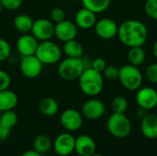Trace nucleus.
<instances>
[{
	"label": "nucleus",
	"instance_id": "obj_1",
	"mask_svg": "<svg viewBox=\"0 0 157 156\" xmlns=\"http://www.w3.org/2000/svg\"><path fill=\"white\" fill-rule=\"evenodd\" d=\"M117 36L121 43L129 48L143 46L146 42L148 30L142 21L128 19L119 26Z\"/></svg>",
	"mask_w": 157,
	"mask_h": 156
},
{
	"label": "nucleus",
	"instance_id": "obj_2",
	"mask_svg": "<svg viewBox=\"0 0 157 156\" xmlns=\"http://www.w3.org/2000/svg\"><path fill=\"white\" fill-rule=\"evenodd\" d=\"M79 87L81 91L88 97H96L99 95L104 86V77L101 73L87 67L84 70L78 78Z\"/></svg>",
	"mask_w": 157,
	"mask_h": 156
},
{
	"label": "nucleus",
	"instance_id": "obj_3",
	"mask_svg": "<svg viewBox=\"0 0 157 156\" xmlns=\"http://www.w3.org/2000/svg\"><path fill=\"white\" fill-rule=\"evenodd\" d=\"M118 79L125 89L129 91H137L142 87L144 75L138 66L129 63L120 68Z\"/></svg>",
	"mask_w": 157,
	"mask_h": 156
},
{
	"label": "nucleus",
	"instance_id": "obj_4",
	"mask_svg": "<svg viewBox=\"0 0 157 156\" xmlns=\"http://www.w3.org/2000/svg\"><path fill=\"white\" fill-rule=\"evenodd\" d=\"M107 129L113 137L123 139L130 135L132 131V123L124 113L113 112L108 119Z\"/></svg>",
	"mask_w": 157,
	"mask_h": 156
},
{
	"label": "nucleus",
	"instance_id": "obj_5",
	"mask_svg": "<svg viewBox=\"0 0 157 156\" xmlns=\"http://www.w3.org/2000/svg\"><path fill=\"white\" fill-rule=\"evenodd\" d=\"M86 68V66L82 58L67 57L59 63L58 74L63 79L73 81L78 79Z\"/></svg>",
	"mask_w": 157,
	"mask_h": 156
},
{
	"label": "nucleus",
	"instance_id": "obj_6",
	"mask_svg": "<svg viewBox=\"0 0 157 156\" xmlns=\"http://www.w3.org/2000/svg\"><path fill=\"white\" fill-rule=\"evenodd\" d=\"M35 55L43 64H53L60 61L62 50L51 40H43L39 43Z\"/></svg>",
	"mask_w": 157,
	"mask_h": 156
},
{
	"label": "nucleus",
	"instance_id": "obj_7",
	"mask_svg": "<svg viewBox=\"0 0 157 156\" xmlns=\"http://www.w3.org/2000/svg\"><path fill=\"white\" fill-rule=\"evenodd\" d=\"M31 34L38 40H49L54 36V24L50 19L38 18L33 21Z\"/></svg>",
	"mask_w": 157,
	"mask_h": 156
},
{
	"label": "nucleus",
	"instance_id": "obj_8",
	"mask_svg": "<svg viewBox=\"0 0 157 156\" xmlns=\"http://www.w3.org/2000/svg\"><path fill=\"white\" fill-rule=\"evenodd\" d=\"M75 138L69 132L59 134L54 142L52 147L58 156H68L75 152Z\"/></svg>",
	"mask_w": 157,
	"mask_h": 156
},
{
	"label": "nucleus",
	"instance_id": "obj_9",
	"mask_svg": "<svg viewBox=\"0 0 157 156\" xmlns=\"http://www.w3.org/2000/svg\"><path fill=\"white\" fill-rule=\"evenodd\" d=\"M136 102L138 107L151 110L157 107V90L151 86H142L137 90Z\"/></svg>",
	"mask_w": 157,
	"mask_h": 156
},
{
	"label": "nucleus",
	"instance_id": "obj_10",
	"mask_svg": "<svg viewBox=\"0 0 157 156\" xmlns=\"http://www.w3.org/2000/svg\"><path fill=\"white\" fill-rule=\"evenodd\" d=\"M83 115L76 109L67 108L63 111L60 117L62 126L68 131H76L83 125Z\"/></svg>",
	"mask_w": 157,
	"mask_h": 156
},
{
	"label": "nucleus",
	"instance_id": "obj_11",
	"mask_svg": "<svg viewBox=\"0 0 157 156\" xmlns=\"http://www.w3.org/2000/svg\"><path fill=\"white\" fill-rule=\"evenodd\" d=\"M43 63L37 58V56L29 55L23 56L20 62V72L27 78H36L42 71Z\"/></svg>",
	"mask_w": 157,
	"mask_h": 156
},
{
	"label": "nucleus",
	"instance_id": "obj_12",
	"mask_svg": "<svg viewBox=\"0 0 157 156\" xmlns=\"http://www.w3.org/2000/svg\"><path fill=\"white\" fill-rule=\"evenodd\" d=\"M106 112V108L104 103L95 97L86 100L81 108V113L84 118L91 120L100 119Z\"/></svg>",
	"mask_w": 157,
	"mask_h": 156
},
{
	"label": "nucleus",
	"instance_id": "obj_13",
	"mask_svg": "<svg viewBox=\"0 0 157 156\" xmlns=\"http://www.w3.org/2000/svg\"><path fill=\"white\" fill-rule=\"evenodd\" d=\"M94 28L96 34L103 40H110L118 35L119 26L115 20L109 17L97 20Z\"/></svg>",
	"mask_w": 157,
	"mask_h": 156
},
{
	"label": "nucleus",
	"instance_id": "obj_14",
	"mask_svg": "<svg viewBox=\"0 0 157 156\" xmlns=\"http://www.w3.org/2000/svg\"><path fill=\"white\" fill-rule=\"evenodd\" d=\"M76 35L77 26L71 20L64 19L54 25V36L63 42L75 39Z\"/></svg>",
	"mask_w": 157,
	"mask_h": 156
},
{
	"label": "nucleus",
	"instance_id": "obj_15",
	"mask_svg": "<svg viewBox=\"0 0 157 156\" xmlns=\"http://www.w3.org/2000/svg\"><path fill=\"white\" fill-rule=\"evenodd\" d=\"M38 45V40L32 34L29 33L22 34L17 40V50L22 57L34 55Z\"/></svg>",
	"mask_w": 157,
	"mask_h": 156
},
{
	"label": "nucleus",
	"instance_id": "obj_16",
	"mask_svg": "<svg viewBox=\"0 0 157 156\" xmlns=\"http://www.w3.org/2000/svg\"><path fill=\"white\" fill-rule=\"evenodd\" d=\"M97 144L94 139L86 134H83L75 138V152L82 156H91L96 154Z\"/></svg>",
	"mask_w": 157,
	"mask_h": 156
},
{
	"label": "nucleus",
	"instance_id": "obj_17",
	"mask_svg": "<svg viewBox=\"0 0 157 156\" xmlns=\"http://www.w3.org/2000/svg\"><path fill=\"white\" fill-rule=\"evenodd\" d=\"M143 135L149 140L157 139V115L155 113H147L142 120L140 124Z\"/></svg>",
	"mask_w": 157,
	"mask_h": 156
},
{
	"label": "nucleus",
	"instance_id": "obj_18",
	"mask_svg": "<svg viewBox=\"0 0 157 156\" xmlns=\"http://www.w3.org/2000/svg\"><path fill=\"white\" fill-rule=\"evenodd\" d=\"M97 22L96 13L93 11L86 8L83 6V8H80L75 17V25L83 29H88L95 26Z\"/></svg>",
	"mask_w": 157,
	"mask_h": 156
},
{
	"label": "nucleus",
	"instance_id": "obj_19",
	"mask_svg": "<svg viewBox=\"0 0 157 156\" xmlns=\"http://www.w3.org/2000/svg\"><path fill=\"white\" fill-rule=\"evenodd\" d=\"M18 98L15 92L9 89L0 91V112L14 109L17 105Z\"/></svg>",
	"mask_w": 157,
	"mask_h": 156
},
{
	"label": "nucleus",
	"instance_id": "obj_20",
	"mask_svg": "<svg viewBox=\"0 0 157 156\" xmlns=\"http://www.w3.org/2000/svg\"><path fill=\"white\" fill-rule=\"evenodd\" d=\"M39 109L42 115L46 117H53L59 111V104L53 97H46L39 102Z\"/></svg>",
	"mask_w": 157,
	"mask_h": 156
},
{
	"label": "nucleus",
	"instance_id": "obj_21",
	"mask_svg": "<svg viewBox=\"0 0 157 156\" xmlns=\"http://www.w3.org/2000/svg\"><path fill=\"white\" fill-rule=\"evenodd\" d=\"M33 21L34 20L29 15L19 14L14 17L13 25L17 31L24 34V33H29V31H31Z\"/></svg>",
	"mask_w": 157,
	"mask_h": 156
},
{
	"label": "nucleus",
	"instance_id": "obj_22",
	"mask_svg": "<svg viewBox=\"0 0 157 156\" xmlns=\"http://www.w3.org/2000/svg\"><path fill=\"white\" fill-rule=\"evenodd\" d=\"M63 50L67 57H72V58H82L84 52L82 44L75 39L65 41Z\"/></svg>",
	"mask_w": 157,
	"mask_h": 156
},
{
	"label": "nucleus",
	"instance_id": "obj_23",
	"mask_svg": "<svg viewBox=\"0 0 157 156\" xmlns=\"http://www.w3.org/2000/svg\"><path fill=\"white\" fill-rule=\"evenodd\" d=\"M52 146L51 138L46 134H39L33 140V150L40 154L48 153Z\"/></svg>",
	"mask_w": 157,
	"mask_h": 156
},
{
	"label": "nucleus",
	"instance_id": "obj_24",
	"mask_svg": "<svg viewBox=\"0 0 157 156\" xmlns=\"http://www.w3.org/2000/svg\"><path fill=\"white\" fill-rule=\"evenodd\" d=\"M146 57V53L143 46L132 47L128 52V61L130 64L134 66H139L144 63Z\"/></svg>",
	"mask_w": 157,
	"mask_h": 156
},
{
	"label": "nucleus",
	"instance_id": "obj_25",
	"mask_svg": "<svg viewBox=\"0 0 157 156\" xmlns=\"http://www.w3.org/2000/svg\"><path fill=\"white\" fill-rule=\"evenodd\" d=\"M83 6L93 11L94 13H101L107 10L111 0H81Z\"/></svg>",
	"mask_w": 157,
	"mask_h": 156
},
{
	"label": "nucleus",
	"instance_id": "obj_26",
	"mask_svg": "<svg viewBox=\"0 0 157 156\" xmlns=\"http://www.w3.org/2000/svg\"><path fill=\"white\" fill-rule=\"evenodd\" d=\"M17 120H18L17 114L13 109L2 112L1 117H0V122L10 130L17 125Z\"/></svg>",
	"mask_w": 157,
	"mask_h": 156
},
{
	"label": "nucleus",
	"instance_id": "obj_27",
	"mask_svg": "<svg viewBox=\"0 0 157 156\" xmlns=\"http://www.w3.org/2000/svg\"><path fill=\"white\" fill-rule=\"evenodd\" d=\"M128 100L122 96H117L111 102V108L115 113H125L128 109Z\"/></svg>",
	"mask_w": 157,
	"mask_h": 156
},
{
	"label": "nucleus",
	"instance_id": "obj_28",
	"mask_svg": "<svg viewBox=\"0 0 157 156\" xmlns=\"http://www.w3.org/2000/svg\"><path fill=\"white\" fill-rule=\"evenodd\" d=\"M144 11L150 18L157 20V0H146L144 3Z\"/></svg>",
	"mask_w": 157,
	"mask_h": 156
},
{
	"label": "nucleus",
	"instance_id": "obj_29",
	"mask_svg": "<svg viewBox=\"0 0 157 156\" xmlns=\"http://www.w3.org/2000/svg\"><path fill=\"white\" fill-rule=\"evenodd\" d=\"M119 73H120V68H118L117 66L107 65L101 74L105 79L112 81V80H116L119 78Z\"/></svg>",
	"mask_w": 157,
	"mask_h": 156
},
{
	"label": "nucleus",
	"instance_id": "obj_30",
	"mask_svg": "<svg viewBox=\"0 0 157 156\" xmlns=\"http://www.w3.org/2000/svg\"><path fill=\"white\" fill-rule=\"evenodd\" d=\"M11 54V46L9 42L3 39L0 38V62H4L9 58Z\"/></svg>",
	"mask_w": 157,
	"mask_h": 156
},
{
	"label": "nucleus",
	"instance_id": "obj_31",
	"mask_svg": "<svg viewBox=\"0 0 157 156\" xmlns=\"http://www.w3.org/2000/svg\"><path fill=\"white\" fill-rule=\"evenodd\" d=\"M51 20L55 24L65 19V11L62 7H54L50 14Z\"/></svg>",
	"mask_w": 157,
	"mask_h": 156
},
{
	"label": "nucleus",
	"instance_id": "obj_32",
	"mask_svg": "<svg viewBox=\"0 0 157 156\" xmlns=\"http://www.w3.org/2000/svg\"><path fill=\"white\" fill-rule=\"evenodd\" d=\"M145 75L150 82L157 84V63L148 65L145 71Z\"/></svg>",
	"mask_w": 157,
	"mask_h": 156
},
{
	"label": "nucleus",
	"instance_id": "obj_33",
	"mask_svg": "<svg viewBox=\"0 0 157 156\" xmlns=\"http://www.w3.org/2000/svg\"><path fill=\"white\" fill-rule=\"evenodd\" d=\"M22 1L23 0H0L3 7L10 11L18 9L22 5Z\"/></svg>",
	"mask_w": 157,
	"mask_h": 156
},
{
	"label": "nucleus",
	"instance_id": "obj_34",
	"mask_svg": "<svg viewBox=\"0 0 157 156\" xmlns=\"http://www.w3.org/2000/svg\"><path fill=\"white\" fill-rule=\"evenodd\" d=\"M11 84L10 75L4 70H0V91L8 89Z\"/></svg>",
	"mask_w": 157,
	"mask_h": 156
},
{
	"label": "nucleus",
	"instance_id": "obj_35",
	"mask_svg": "<svg viewBox=\"0 0 157 156\" xmlns=\"http://www.w3.org/2000/svg\"><path fill=\"white\" fill-rule=\"evenodd\" d=\"M106 66H107L106 61L103 58H100V57L94 59L92 61V63H91V65H90L91 68H93L94 70H96V71H98L99 73H102Z\"/></svg>",
	"mask_w": 157,
	"mask_h": 156
},
{
	"label": "nucleus",
	"instance_id": "obj_36",
	"mask_svg": "<svg viewBox=\"0 0 157 156\" xmlns=\"http://www.w3.org/2000/svg\"><path fill=\"white\" fill-rule=\"evenodd\" d=\"M10 131H11L10 129L6 128V126H4L0 122V142H3V141L6 140L10 135Z\"/></svg>",
	"mask_w": 157,
	"mask_h": 156
},
{
	"label": "nucleus",
	"instance_id": "obj_37",
	"mask_svg": "<svg viewBox=\"0 0 157 156\" xmlns=\"http://www.w3.org/2000/svg\"><path fill=\"white\" fill-rule=\"evenodd\" d=\"M21 156H42V154H39L38 152H36L35 150H33V149H31V150H27V151H25Z\"/></svg>",
	"mask_w": 157,
	"mask_h": 156
},
{
	"label": "nucleus",
	"instance_id": "obj_38",
	"mask_svg": "<svg viewBox=\"0 0 157 156\" xmlns=\"http://www.w3.org/2000/svg\"><path fill=\"white\" fill-rule=\"evenodd\" d=\"M147 114V110H145V109H144V108H138V109L135 111V115L140 119V120H142L145 115Z\"/></svg>",
	"mask_w": 157,
	"mask_h": 156
},
{
	"label": "nucleus",
	"instance_id": "obj_39",
	"mask_svg": "<svg viewBox=\"0 0 157 156\" xmlns=\"http://www.w3.org/2000/svg\"><path fill=\"white\" fill-rule=\"evenodd\" d=\"M153 53H154L155 57L157 59V40L153 45Z\"/></svg>",
	"mask_w": 157,
	"mask_h": 156
},
{
	"label": "nucleus",
	"instance_id": "obj_40",
	"mask_svg": "<svg viewBox=\"0 0 157 156\" xmlns=\"http://www.w3.org/2000/svg\"><path fill=\"white\" fill-rule=\"evenodd\" d=\"M3 8H4V7H3V6H2V4H1V2H0V13L2 12Z\"/></svg>",
	"mask_w": 157,
	"mask_h": 156
},
{
	"label": "nucleus",
	"instance_id": "obj_41",
	"mask_svg": "<svg viewBox=\"0 0 157 156\" xmlns=\"http://www.w3.org/2000/svg\"><path fill=\"white\" fill-rule=\"evenodd\" d=\"M91 156H105V155H103V154H94L93 155H91Z\"/></svg>",
	"mask_w": 157,
	"mask_h": 156
},
{
	"label": "nucleus",
	"instance_id": "obj_42",
	"mask_svg": "<svg viewBox=\"0 0 157 156\" xmlns=\"http://www.w3.org/2000/svg\"><path fill=\"white\" fill-rule=\"evenodd\" d=\"M68 1H72V2H75V1H78V0H68Z\"/></svg>",
	"mask_w": 157,
	"mask_h": 156
},
{
	"label": "nucleus",
	"instance_id": "obj_43",
	"mask_svg": "<svg viewBox=\"0 0 157 156\" xmlns=\"http://www.w3.org/2000/svg\"><path fill=\"white\" fill-rule=\"evenodd\" d=\"M75 156H82V155H79V154H76V155H75Z\"/></svg>",
	"mask_w": 157,
	"mask_h": 156
}]
</instances>
